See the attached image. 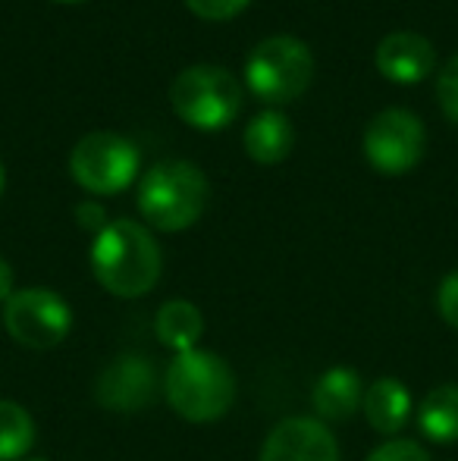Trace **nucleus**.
Returning <instances> with one entry per match:
<instances>
[{"instance_id":"nucleus-1","label":"nucleus","mask_w":458,"mask_h":461,"mask_svg":"<svg viewBox=\"0 0 458 461\" xmlns=\"http://www.w3.org/2000/svg\"><path fill=\"white\" fill-rule=\"evenodd\" d=\"M160 245L154 236L135 220H111L94 236L92 245V270L94 279L116 298H141L157 285Z\"/></svg>"},{"instance_id":"nucleus-2","label":"nucleus","mask_w":458,"mask_h":461,"mask_svg":"<svg viewBox=\"0 0 458 461\" xmlns=\"http://www.w3.org/2000/svg\"><path fill=\"white\" fill-rule=\"evenodd\" d=\"M170 408L192 424H211L223 418L236 395V376L217 352L192 348L170 361L164 380Z\"/></svg>"},{"instance_id":"nucleus-3","label":"nucleus","mask_w":458,"mask_h":461,"mask_svg":"<svg viewBox=\"0 0 458 461\" xmlns=\"http://www.w3.org/2000/svg\"><path fill=\"white\" fill-rule=\"evenodd\" d=\"M208 179L189 160H160L139 185V211L154 230L183 232L204 213Z\"/></svg>"},{"instance_id":"nucleus-4","label":"nucleus","mask_w":458,"mask_h":461,"mask_svg":"<svg viewBox=\"0 0 458 461\" xmlns=\"http://www.w3.org/2000/svg\"><path fill=\"white\" fill-rule=\"evenodd\" d=\"M170 104L179 120L204 132H214V129L229 126L242 110V86L223 67H211V63L189 67L173 79Z\"/></svg>"},{"instance_id":"nucleus-5","label":"nucleus","mask_w":458,"mask_h":461,"mask_svg":"<svg viewBox=\"0 0 458 461\" xmlns=\"http://www.w3.org/2000/svg\"><path fill=\"white\" fill-rule=\"evenodd\" d=\"M314 76V57L301 38L274 35L264 38L245 63V82L261 101L289 104L295 101Z\"/></svg>"},{"instance_id":"nucleus-6","label":"nucleus","mask_w":458,"mask_h":461,"mask_svg":"<svg viewBox=\"0 0 458 461\" xmlns=\"http://www.w3.org/2000/svg\"><path fill=\"white\" fill-rule=\"evenodd\" d=\"M69 173L85 192L116 194L139 173V148L116 132H88L69 154Z\"/></svg>"},{"instance_id":"nucleus-7","label":"nucleus","mask_w":458,"mask_h":461,"mask_svg":"<svg viewBox=\"0 0 458 461\" xmlns=\"http://www.w3.org/2000/svg\"><path fill=\"white\" fill-rule=\"evenodd\" d=\"M4 327L19 346L31 352H48L60 346L73 330V311L57 292L31 285V289L13 292L4 304Z\"/></svg>"},{"instance_id":"nucleus-8","label":"nucleus","mask_w":458,"mask_h":461,"mask_svg":"<svg viewBox=\"0 0 458 461\" xmlns=\"http://www.w3.org/2000/svg\"><path fill=\"white\" fill-rule=\"evenodd\" d=\"M424 122L411 110L390 107L371 120L364 132V154L371 167L386 176H402L415 170L418 160L424 158Z\"/></svg>"},{"instance_id":"nucleus-9","label":"nucleus","mask_w":458,"mask_h":461,"mask_svg":"<svg viewBox=\"0 0 458 461\" xmlns=\"http://www.w3.org/2000/svg\"><path fill=\"white\" fill-rule=\"evenodd\" d=\"M157 393V370L141 355H120L98 374L94 383V399L107 411L135 414L151 405Z\"/></svg>"},{"instance_id":"nucleus-10","label":"nucleus","mask_w":458,"mask_h":461,"mask_svg":"<svg viewBox=\"0 0 458 461\" xmlns=\"http://www.w3.org/2000/svg\"><path fill=\"white\" fill-rule=\"evenodd\" d=\"M261 461H339V446L324 420L286 418L267 433Z\"/></svg>"},{"instance_id":"nucleus-11","label":"nucleus","mask_w":458,"mask_h":461,"mask_svg":"<svg viewBox=\"0 0 458 461\" xmlns=\"http://www.w3.org/2000/svg\"><path fill=\"white\" fill-rule=\"evenodd\" d=\"M377 69L390 82H402V86H415L430 76L436 67V54L430 41L418 32H392L377 44Z\"/></svg>"},{"instance_id":"nucleus-12","label":"nucleus","mask_w":458,"mask_h":461,"mask_svg":"<svg viewBox=\"0 0 458 461\" xmlns=\"http://www.w3.org/2000/svg\"><path fill=\"white\" fill-rule=\"evenodd\" d=\"M314 411L320 420H348L364 402V386H361L358 370L352 367H330L318 376L311 389Z\"/></svg>"},{"instance_id":"nucleus-13","label":"nucleus","mask_w":458,"mask_h":461,"mask_svg":"<svg viewBox=\"0 0 458 461\" xmlns=\"http://www.w3.org/2000/svg\"><path fill=\"white\" fill-rule=\"evenodd\" d=\"M367 424L383 437H396L411 414V395L402 380L396 376H380L364 389V402H361Z\"/></svg>"},{"instance_id":"nucleus-14","label":"nucleus","mask_w":458,"mask_h":461,"mask_svg":"<svg viewBox=\"0 0 458 461\" xmlns=\"http://www.w3.org/2000/svg\"><path fill=\"white\" fill-rule=\"evenodd\" d=\"M292 122L280 113V110H264L255 120L245 126V154H248L255 164H280L286 160V154L292 151Z\"/></svg>"},{"instance_id":"nucleus-15","label":"nucleus","mask_w":458,"mask_h":461,"mask_svg":"<svg viewBox=\"0 0 458 461\" xmlns=\"http://www.w3.org/2000/svg\"><path fill=\"white\" fill-rule=\"evenodd\" d=\"M154 330H157V339L166 348H173L176 355L192 352L198 348V339L204 336V314L185 298H173L154 317Z\"/></svg>"},{"instance_id":"nucleus-16","label":"nucleus","mask_w":458,"mask_h":461,"mask_svg":"<svg viewBox=\"0 0 458 461\" xmlns=\"http://www.w3.org/2000/svg\"><path fill=\"white\" fill-rule=\"evenodd\" d=\"M418 424L434 443H458V383H443L424 395Z\"/></svg>"},{"instance_id":"nucleus-17","label":"nucleus","mask_w":458,"mask_h":461,"mask_svg":"<svg viewBox=\"0 0 458 461\" xmlns=\"http://www.w3.org/2000/svg\"><path fill=\"white\" fill-rule=\"evenodd\" d=\"M35 443V420L19 402L0 399V461H16Z\"/></svg>"},{"instance_id":"nucleus-18","label":"nucleus","mask_w":458,"mask_h":461,"mask_svg":"<svg viewBox=\"0 0 458 461\" xmlns=\"http://www.w3.org/2000/svg\"><path fill=\"white\" fill-rule=\"evenodd\" d=\"M364 461H430V456L415 439H390V443L377 446Z\"/></svg>"},{"instance_id":"nucleus-19","label":"nucleus","mask_w":458,"mask_h":461,"mask_svg":"<svg viewBox=\"0 0 458 461\" xmlns=\"http://www.w3.org/2000/svg\"><path fill=\"white\" fill-rule=\"evenodd\" d=\"M436 97H440L443 113L458 126V57L440 69V79H436Z\"/></svg>"},{"instance_id":"nucleus-20","label":"nucleus","mask_w":458,"mask_h":461,"mask_svg":"<svg viewBox=\"0 0 458 461\" xmlns=\"http://www.w3.org/2000/svg\"><path fill=\"white\" fill-rule=\"evenodd\" d=\"M251 0H185L195 16L211 19V23H223V19H232L236 13H242Z\"/></svg>"},{"instance_id":"nucleus-21","label":"nucleus","mask_w":458,"mask_h":461,"mask_svg":"<svg viewBox=\"0 0 458 461\" xmlns=\"http://www.w3.org/2000/svg\"><path fill=\"white\" fill-rule=\"evenodd\" d=\"M436 308H440L443 321L453 330H458V270H453L436 289Z\"/></svg>"},{"instance_id":"nucleus-22","label":"nucleus","mask_w":458,"mask_h":461,"mask_svg":"<svg viewBox=\"0 0 458 461\" xmlns=\"http://www.w3.org/2000/svg\"><path fill=\"white\" fill-rule=\"evenodd\" d=\"M76 220H79V226H85V230H92L94 236H98V232L107 226V213H104V207L94 204V201H85V204L76 207Z\"/></svg>"},{"instance_id":"nucleus-23","label":"nucleus","mask_w":458,"mask_h":461,"mask_svg":"<svg viewBox=\"0 0 458 461\" xmlns=\"http://www.w3.org/2000/svg\"><path fill=\"white\" fill-rule=\"evenodd\" d=\"M13 295V267L0 258V302Z\"/></svg>"},{"instance_id":"nucleus-24","label":"nucleus","mask_w":458,"mask_h":461,"mask_svg":"<svg viewBox=\"0 0 458 461\" xmlns=\"http://www.w3.org/2000/svg\"><path fill=\"white\" fill-rule=\"evenodd\" d=\"M4 183H6V173H4V164H0V192H4Z\"/></svg>"},{"instance_id":"nucleus-25","label":"nucleus","mask_w":458,"mask_h":461,"mask_svg":"<svg viewBox=\"0 0 458 461\" xmlns=\"http://www.w3.org/2000/svg\"><path fill=\"white\" fill-rule=\"evenodd\" d=\"M63 4H79V0H63Z\"/></svg>"},{"instance_id":"nucleus-26","label":"nucleus","mask_w":458,"mask_h":461,"mask_svg":"<svg viewBox=\"0 0 458 461\" xmlns=\"http://www.w3.org/2000/svg\"><path fill=\"white\" fill-rule=\"evenodd\" d=\"M25 461H44V458H25Z\"/></svg>"}]
</instances>
